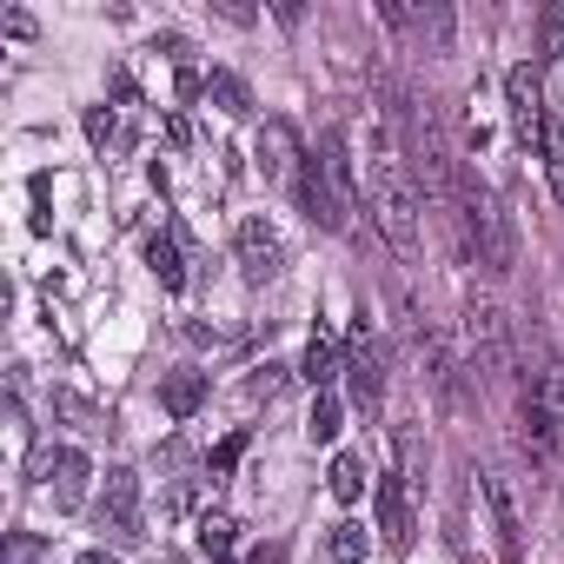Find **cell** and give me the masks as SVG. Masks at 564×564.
<instances>
[{"label":"cell","mask_w":564,"mask_h":564,"mask_svg":"<svg viewBox=\"0 0 564 564\" xmlns=\"http://www.w3.org/2000/svg\"><path fill=\"white\" fill-rule=\"evenodd\" d=\"M206 100H213L226 120H252V87H246L239 74H226V67L206 74Z\"/></svg>","instance_id":"9a60e30c"},{"label":"cell","mask_w":564,"mask_h":564,"mask_svg":"<svg viewBox=\"0 0 564 564\" xmlns=\"http://www.w3.org/2000/svg\"><path fill=\"white\" fill-rule=\"evenodd\" d=\"M505 94H511V127H518V140H531V133L544 127V74H538V61L511 67V74H505Z\"/></svg>","instance_id":"30bf717a"},{"label":"cell","mask_w":564,"mask_h":564,"mask_svg":"<svg viewBox=\"0 0 564 564\" xmlns=\"http://www.w3.org/2000/svg\"><path fill=\"white\" fill-rule=\"evenodd\" d=\"M286 392V366H259L252 372V399H279Z\"/></svg>","instance_id":"cb8c5ba5"},{"label":"cell","mask_w":564,"mask_h":564,"mask_svg":"<svg viewBox=\"0 0 564 564\" xmlns=\"http://www.w3.org/2000/svg\"><path fill=\"white\" fill-rule=\"evenodd\" d=\"M352 399L366 405V412H379V399H386V359H379V346H372V313H359L352 319Z\"/></svg>","instance_id":"ba28073f"},{"label":"cell","mask_w":564,"mask_h":564,"mask_svg":"<svg viewBox=\"0 0 564 564\" xmlns=\"http://www.w3.org/2000/svg\"><path fill=\"white\" fill-rule=\"evenodd\" d=\"M300 379H306V386H319V392L339 379V346H333L326 333H313V346H306V359H300Z\"/></svg>","instance_id":"ac0fdd59"},{"label":"cell","mask_w":564,"mask_h":564,"mask_svg":"<svg viewBox=\"0 0 564 564\" xmlns=\"http://www.w3.org/2000/svg\"><path fill=\"white\" fill-rule=\"evenodd\" d=\"M74 564H120V557H113V551H80Z\"/></svg>","instance_id":"836d02e7"},{"label":"cell","mask_w":564,"mask_h":564,"mask_svg":"<svg viewBox=\"0 0 564 564\" xmlns=\"http://www.w3.org/2000/svg\"><path fill=\"white\" fill-rule=\"evenodd\" d=\"M147 265H153V279H160L166 293L186 286V259H180V239H173V232H153V239H147Z\"/></svg>","instance_id":"2e32d148"},{"label":"cell","mask_w":564,"mask_h":564,"mask_svg":"<svg viewBox=\"0 0 564 564\" xmlns=\"http://www.w3.org/2000/svg\"><path fill=\"white\" fill-rule=\"evenodd\" d=\"M166 140L186 147V140H193V120H186V113H166Z\"/></svg>","instance_id":"f546056e"},{"label":"cell","mask_w":564,"mask_h":564,"mask_svg":"<svg viewBox=\"0 0 564 564\" xmlns=\"http://www.w3.org/2000/svg\"><path fill=\"white\" fill-rule=\"evenodd\" d=\"M232 531H239V524H232L226 511H206V518H199V551H206V557H226V551H232Z\"/></svg>","instance_id":"7402d4cb"},{"label":"cell","mask_w":564,"mask_h":564,"mask_svg":"<svg viewBox=\"0 0 564 564\" xmlns=\"http://www.w3.org/2000/svg\"><path fill=\"white\" fill-rule=\"evenodd\" d=\"M366 199H372V219L379 232L392 239V252H419V186H412V166L405 153L392 147V133L379 127L372 133V166H366Z\"/></svg>","instance_id":"6da1fadb"},{"label":"cell","mask_w":564,"mask_h":564,"mask_svg":"<svg viewBox=\"0 0 564 564\" xmlns=\"http://www.w3.org/2000/svg\"><path fill=\"white\" fill-rule=\"evenodd\" d=\"M87 478H94V465H87V452H54V505L61 511H80V498H87Z\"/></svg>","instance_id":"5bb4252c"},{"label":"cell","mask_w":564,"mask_h":564,"mask_svg":"<svg viewBox=\"0 0 564 564\" xmlns=\"http://www.w3.org/2000/svg\"><path fill=\"white\" fill-rule=\"evenodd\" d=\"M54 405H61L67 419H80V425H100V412H94V405H87L80 392H54Z\"/></svg>","instance_id":"4316f807"},{"label":"cell","mask_w":564,"mask_h":564,"mask_svg":"<svg viewBox=\"0 0 564 564\" xmlns=\"http://www.w3.org/2000/svg\"><path fill=\"white\" fill-rule=\"evenodd\" d=\"M419 28L432 34V47H445V41H452V8H425V14H419Z\"/></svg>","instance_id":"d4e9b609"},{"label":"cell","mask_w":564,"mask_h":564,"mask_svg":"<svg viewBox=\"0 0 564 564\" xmlns=\"http://www.w3.org/2000/svg\"><path fill=\"white\" fill-rule=\"evenodd\" d=\"M300 166H306V153H300L293 120H265V133H259V173L265 180H300Z\"/></svg>","instance_id":"8fae6325"},{"label":"cell","mask_w":564,"mask_h":564,"mask_svg":"<svg viewBox=\"0 0 564 564\" xmlns=\"http://www.w3.org/2000/svg\"><path fill=\"white\" fill-rule=\"evenodd\" d=\"M160 405H166V419H193V412L206 405V372H193V366L166 372V379H160Z\"/></svg>","instance_id":"4fadbf2b"},{"label":"cell","mask_w":564,"mask_h":564,"mask_svg":"<svg viewBox=\"0 0 564 564\" xmlns=\"http://www.w3.org/2000/svg\"><path fill=\"white\" fill-rule=\"evenodd\" d=\"M8 34L14 41H34V14H8Z\"/></svg>","instance_id":"1f68e13d"},{"label":"cell","mask_w":564,"mask_h":564,"mask_svg":"<svg viewBox=\"0 0 564 564\" xmlns=\"http://www.w3.org/2000/svg\"><path fill=\"white\" fill-rule=\"evenodd\" d=\"M8 564H34V538H14V557Z\"/></svg>","instance_id":"d6a6232c"},{"label":"cell","mask_w":564,"mask_h":564,"mask_svg":"<svg viewBox=\"0 0 564 564\" xmlns=\"http://www.w3.org/2000/svg\"><path fill=\"white\" fill-rule=\"evenodd\" d=\"M458 333H465V359H471V372H505V366H511V326H505L498 300H478V293H471Z\"/></svg>","instance_id":"5b68a950"},{"label":"cell","mask_w":564,"mask_h":564,"mask_svg":"<svg viewBox=\"0 0 564 564\" xmlns=\"http://www.w3.org/2000/svg\"><path fill=\"white\" fill-rule=\"evenodd\" d=\"M306 438H313V445H333V438H339V399H333V392H319V399H313Z\"/></svg>","instance_id":"44dd1931"},{"label":"cell","mask_w":564,"mask_h":564,"mask_svg":"<svg viewBox=\"0 0 564 564\" xmlns=\"http://www.w3.org/2000/svg\"><path fill=\"white\" fill-rule=\"evenodd\" d=\"M246 564H286V544H259V551H252Z\"/></svg>","instance_id":"4dcf8cb0"},{"label":"cell","mask_w":564,"mask_h":564,"mask_svg":"<svg viewBox=\"0 0 564 564\" xmlns=\"http://www.w3.org/2000/svg\"><path fill=\"white\" fill-rule=\"evenodd\" d=\"M366 551H372V531H366V524H352V518L333 524V538H326V557H333V564H359Z\"/></svg>","instance_id":"ffe728a7"},{"label":"cell","mask_w":564,"mask_h":564,"mask_svg":"<svg viewBox=\"0 0 564 564\" xmlns=\"http://www.w3.org/2000/svg\"><path fill=\"white\" fill-rule=\"evenodd\" d=\"M100 531H107L113 544H140V538H147V531H140V471H127V465L107 471V491H100Z\"/></svg>","instance_id":"52a82bcc"},{"label":"cell","mask_w":564,"mask_h":564,"mask_svg":"<svg viewBox=\"0 0 564 564\" xmlns=\"http://www.w3.org/2000/svg\"><path fill=\"white\" fill-rule=\"evenodd\" d=\"M173 94H180V100H199V94H206V80H199L193 67H180V80H173Z\"/></svg>","instance_id":"f1b7e54d"},{"label":"cell","mask_w":564,"mask_h":564,"mask_svg":"<svg viewBox=\"0 0 564 564\" xmlns=\"http://www.w3.org/2000/svg\"><path fill=\"white\" fill-rule=\"evenodd\" d=\"M153 54H166L173 67H186V61H193V41H186V34H153Z\"/></svg>","instance_id":"484cf974"},{"label":"cell","mask_w":564,"mask_h":564,"mask_svg":"<svg viewBox=\"0 0 564 564\" xmlns=\"http://www.w3.org/2000/svg\"><path fill=\"white\" fill-rule=\"evenodd\" d=\"M538 160H544L551 193L564 199V120H557V113H544V127H538Z\"/></svg>","instance_id":"e0dca14e"},{"label":"cell","mask_w":564,"mask_h":564,"mask_svg":"<svg viewBox=\"0 0 564 564\" xmlns=\"http://www.w3.org/2000/svg\"><path fill=\"white\" fill-rule=\"evenodd\" d=\"M405 147H412V166L425 180V193L438 206L458 199V166H452V147H445V120H438V100H412L405 113Z\"/></svg>","instance_id":"3957f363"},{"label":"cell","mask_w":564,"mask_h":564,"mask_svg":"<svg viewBox=\"0 0 564 564\" xmlns=\"http://www.w3.org/2000/svg\"><path fill=\"white\" fill-rule=\"evenodd\" d=\"M87 140H94V147L113 140V113H107V107H87Z\"/></svg>","instance_id":"83f0119b"},{"label":"cell","mask_w":564,"mask_h":564,"mask_svg":"<svg viewBox=\"0 0 564 564\" xmlns=\"http://www.w3.org/2000/svg\"><path fill=\"white\" fill-rule=\"evenodd\" d=\"M478 491H485V505H491V524H498V544H505V557L518 564V551H524V511H518V491H511V478H498V471H478Z\"/></svg>","instance_id":"9c48e42d"},{"label":"cell","mask_w":564,"mask_h":564,"mask_svg":"<svg viewBox=\"0 0 564 564\" xmlns=\"http://www.w3.org/2000/svg\"><path fill=\"white\" fill-rule=\"evenodd\" d=\"M293 186H300V206H306V219H313L319 232H346V226H352V206H359V199L339 186V173H333L326 147H319V153H306V166H300V180H293Z\"/></svg>","instance_id":"277c9868"},{"label":"cell","mask_w":564,"mask_h":564,"mask_svg":"<svg viewBox=\"0 0 564 564\" xmlns=\"http://www.w3.org/2000/svg\"><path fill=\"white\" fill-rule=\"evenodd\" d=\"M458 232H465V246L478 252V265L485 272H511L518 265V232H511V213H505V199L485 186V180H471V173H458Z\"/></svg>","instance_id":"7a4b0ae2"},{"label":"cell","mask_w":564,"mask_h":564,"mask_svg":"<svg viewBox=\"0 0 564 564\" xmlns=\"http://www.w3.org/2000/svg\"><path fill=\"white\" fill-rule=\"evenodd\" d=\"M372 505H379V531H386V544H405L412 511H405V478H399V471L372 478Z\"/></svg>","instance_id":"7c38bea8"},{"label":"cell","mask_w":564,"mask_h":564,"mask_svg":"<svg viewBox=\"0 0 564 564\" xmlns=\"http://www.w3.org/2000/svg\"><path fill=\"white\" fill-rule=\"evenodd\" d=\"M326 485H333V498H339V505H359V498H366V458L339 452V458H333V471H326Z\"/></svg>","instance_id":"d6986e66"},{"label":"cell","mask_w":564,"mask_h":564,"mask_svg":"<svg viewBox=\"0 0 564 564\" xmlns=\"http://www.w3.org/2000/svg\"><path fill=\"white\" fill-rule=\"evenodd\" d=\"M239 452H246V432H232V438H219V445H213V458H206V471H213V478H226V471L239 465Z\"/></svg>","instance_id":"603a6c76"},{"label":"cell","mask_w":564,"mask_h":564,"mask_svg":"<svg viewBox=\"0 0 564 564\" xmlns=\"http://www.w3.org/2000/svg\"><path fill=\"white\" fill-rule=\"evenodd\" d=\"M232 259H239V272H246V286H272V279L286 272V239H279L265 219H239Z\"/></svg>","instance_id":"8992f818"}]
</instances>
